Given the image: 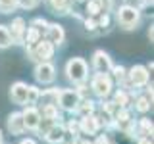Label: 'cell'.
Segmentation results:
<instances>
[{"label": "cell", "instance_id": "obj_1", "mask_svg": "<svg viewBox=\"0 0 154 144\" xmlns=\"http://www.w3.org/2000/svg\"><path fill=\"white\" fill-rule=\"evenodd\" d=\"M66 75L71 83L81 85V83H85L87 77H89V65H87V62L83 58H71L66 64Z\"/></svg>", "mask_w": 154, "mask_h": 144}, {"label": "cell", "instance_id": "obj_2", "mask_svg": "<svg viewBox=\"0 0 154 144\" xmlns=\"http://www.w3.org/2000/svg\"><path fill=\"white\" fill-rule=\"evenodd\" d=\"M141 21V10L137 6H129V4H123L122 8L118 10V23L122 29H127L131 31L139 25Z\"/></svg>", "mask_w": 154, "mask_h": 144}, {"label": "cell", "instance_id": "obj_3", "mask_svg": "<svg viewBox=\"0 0 154 144\" xmlns=\"http://www.w3.org/2000/svg\"><path fill=\"white\" fill-rule=\"evenodd\" d=\"M81 102H83V100L77 94V90H69V88L58 90V104H60V108L66 110V112H77V108H79Z\"/></svg>", "mask_w": 154, "mask_h": 144}, {"label": "cell", "instance_id": "obj_4", "mask_svg": "<svg viewBox=\"0 0 154 144\" xmlns=\"http://www.w3.org/2000/svg\"><path fill=\"white\" fill-rule=\"evenodd\" d=\"M91 88L96 96L100 98H108L112 94V77L108 73H96L91 81Z\"/></svg>", "mask_w": 154, "mask_h": 144}, {"label": "cell", "instance_id": "obj_5", "mask_svg": "<svg viewBox=\"0 0 154 144\" xmlns=\"http://www.w3.org/2000/svg\"><path fill=\"white\" fill-rule=\"evenodd\" d=\"M27 50H29L31 60L38 62V64H41V62H48L52 56H54V46H52L46 38H41L35 46H33V48H27Z\"/></svg>", "mask_w": 154, "mask_h": 144}, {"label": "cell", "instance_id": "obj_6", "mask_svg": "<svg viewBox=\"0 0 154 144\" xmlns=\"http://www.w3.org/2000/svg\"><path fill=\"white\" fill-rule=\"evenodd\" d=\"M148 69L144 65H133L131 69H129V73L125 75V79L131 83V86H146L148 85Z\"/></svg>", "mask_w": 154, "mask_h": 144}, {"label": "cell", "instance_id": "obj_7", "mask_svg": "<svg viewBox=\"0 0 154 144\" xmlns=\"http://www.w3.org/2000/svg\"><path fill=\"white\" fill-rule=\"evenodd\" d=\"M35 79L42 85H50L56 79V67L50 62H41L35 67Z\"/></svg>", "mask_w": 154, "mask_h": 144}, {"label": "cell", "instance_id": "obj_8", "mask_svg": "<svg viewBox=\"0 0 154 144\" xmlns=\"http://www.w3.org/2000/svg\"><path fill=\"white\" fill-rule=\"evenodd\" d=\"M93 69L96 73H110L112 69V58L108 56V52L96 50L93 54Z\"/></svg>", "mask_w": 154, "mask_h": 144}, {"label": "cell", "instance_id": "obj_9", "mask_svg": "<svg viewBox=\"0 0 154 144\" xmlns=\"http://www.w3.org/2000/svg\"><path fill=\"white\" fill-rule=\"evenodd\" d=\"M45 37L52 46H60L62 42L66 40V31L60 23H48L46 31H45Z\"/></svg>", "mask_w": 154, "mask_h": 144}, {"label": "cell", "instance_id": "obj_10", "mask_svg": "<svg viewBox=\"0 0 154 144\" xmlns=\"http://www.w3.org/2000/svg\"><path fill=\"white\" fill-rule=\"evenodd\" d=\"M27 92H29V85L21 83V81H17V83L10 86V98L17 106H27Z\"/></svg>", "mask_w": 154, "mask_h": 144}, {"label": "cell", "instance_id": "obj_11", "mask_svg": "<svg viewBox=\"0 0 154 144\" xmlns=\"http://www.w3.org/2000/svg\"><path fill=\"white\" fill-rule=\"evenodd\" d=\"M23 123H25V129H31V131H37L38 123H41V110H37L35 106H27L25 112L21 113Z\"/></svg>", "mask_w": 154, "mask_h": 144}, {"label": "cell", "instance_id": "obj_12", "mask_svg": "<svg viewBox=\"0 0 154 144\" xmlns=\"http://www.w3.org/2000/svg\"><path fill=\"white\" fill-rule=\"evenodd\" d=\"M66 134H67V131H66L64 125H62V123H54L46 131L45 138H46V142H50V144H62L64 138H66Z\"/></svg>", "mask_w": 154, "mask_h": 144}, {"label": "cell", "instance_id": "obj_13", "mask_svg": "<svg viewBox=\"0 0 154 144\" xmlns=\"http://www.w3.org/2000/svg\"><path fill=\"white\" fill-rule=\"evenodd\" d=\"M25 19L23 17H16L12 21V25H10V37H12V42H23V35H25Z\"/></svg>", "mask_w": 154, "mask_h": 144}, {"label": "cell", "instance_id": "obj_14", "mask_svg": "<svg viewBox=\"0 0 154 144\" xmlns=\"http://www.w3.org/2000/svg\"><path fill=\"white\" fill-rule=\"evenodd\" d=\"M100 127V121L98 117L94 115H85V117L79 119V131H83L85 134H94Z\"/></svg>", "mask_w": 154, "mask_h": 144}, {"label": "cell", "instance_id": "obj_15", "mask_svg": "<svg viewBox=\"0 0 154 144\" xmlns=\"http://www.w3.org/2000/svg\"><path fill=\"white\" fill-rule=\"evenodd\" d=\"M8 131L12 134H23L25 131V123H23L21 113H10L8 115Z\"/></svg>", "mask_w": 154, "mask_h": 144}, {"label": "cell", "instance_id": "obj_16", "mask_svg": "<svg viewBox=\"0 0 154 144\" xmlns=\"http://www.w3.org/2000/svg\"><path fill=\"white\" fill-rule=\"evenodd\" d=\"M38 102H41V106H58V90L56 88H48L45 92H41Z\"/></svg>", "mask_w": 154, "mask_h": 144}, {"label": "cell", "instance_id": "obj_17", "mask_svg": "<svg viewBox=\"0 0 154 144\" xmlns=\"http://www.w3.org/2000/svg\"><path fill=\"white\" fill-rule=\"evenodd\" d=\"M85 8H87V14H89L91 17H96V16H100V14L106 12L104 10V0H87Z\"/></svg>", "mask_w": 154, "mask_h": 144}, {"label": "cell", "instance_id": "obj_18", "mask_svg": "<svg viewBox=\"0 0 154 144\" xmlns=\"http://www.w3.org/2000/svg\"><path fill=\"white\" fill-rule=\"evenodd\" d=\"M42 38V35L38 31H35V29H31V27H27L25 29V35H23V44H25L27 48H33L37 44L38 40Z\"/></svg>", "mask_w": 154, "mask_h": 144}, {"label": "cell", "instance_id": "obj_19", "mask_svg": "<svg viewBox=\"0 0 154 144\" xmlns=\"http://www.w3.org/2000/svg\"><path fill=\"white\" fill-rule=\"evenodd\" d=\"M46 4L54 14H67L69 12V0H46Z\"/></svg>", "mask_w": 154, "mask_h": 144}, {"label": "cell", "instance_id": "obj_20", "mask_svg": "<svg viewBox=\"0 0 154 144\" xmlns=\"http://www.w3.org/2000/svg\"><path fill=\"white\" fill-rule=\"evenodd\" d=\"M14 42H12V37H10V31L6 25H0V50L4 48H10Z\"/></svg>", "mask_w": 154, "mask_h": 144}, {"label": "cell", "instance_id": "obj_21", "mask_svg": "<svg viewBox=\"0 0 154 144\" xmlns=\"http://www.w3.org/2000/svg\"><path fill=\"white\" fill-rule=\"evenodd\" d=\"M139 134H141V138H152V123L148 119L139 121Z\"/></svg>", "mask_w": 154, "mask_h": 144}, {"label": "cell", "instance_id": "obj_22", "mask_svg": "<svg viewBox=\"0 0 154 144\" xmlns=\"http://www.w3.org/2000/svg\"><path fill=\"white\" fill-rule=\"evenodd\" d=\"M114 104L118 106V108H125V106L129 104V94L125 92V90H122V88H119L118 92L114 94Z\"/></svg>", "mask_w": 154, "mask_h": 144}, {"label": "cell", "instance_id": "obj_23", "mask_svg": "<svg viewBox=\"0 0 154 144\" xmlns=\"http://www.w3.org/2000/svg\"><path fill=\"white\" fill-rule=\"evenodd\" d=\"M150 100L148 98H144V96H141V98H137V102H135V110L137 112H141V113H146L148 110H150Z\"/></svg>", "mask_w": 154, "mask_h": 144}, {"label": "cell", "instance_id": "obj_24", "mask_svg": "<svg viewBox=\"0 0 154 144\" xmlns=\"http://www.w3.org/2000/svg\"><path fill=\"white\" fill-rule=\"evenodd\" d=\"M17 8V0H0V12L2 14H10Z\"/></svg>", "mask_w": 154, "mask_h": 144}, {"label": "cell", "instance_id": "obj_25", "mask_svg": "<svg viewBox=\"0 0 154 144\" xmlns=\"http://www.w3.org/2000/svg\"><path fill=\"white\" fill-rule=\"evenodd\" d=\"M46 25H48V23H46L45 19H42V17H35V19H33L31 23H29V27H31V29H35V31H38L41 35H42V33L46 31Z\"/></svg>", "mask_w": 154, "mask_h": 144}, {"label": "cell", "instance_id": "obj_26", "mask_svg": "<svg viewBox=\"0 0 154 144\" xmlns=\"http://www.w3.org/2000/svg\"><path fill=\"white\" fill-rule=\"evenodd\" d=\"M114 73V79L118 81V83H123L125 81V75H127V71H125V67L122 65H112V69H110Z\"/></svg>", "mask_w": 154, "mask_h": 144}, {"label": "cell", "instance_id": "obj_27", "mask_svg": "<svg viewBox=\"0 0 154 144\" xmlns=\"http://www.w3.org/2000/svg\"><path fill=\"white\" fill-rule=\"evenodd\" d=\"M38 96H41V90L37 88V86H29V92H27V104L33 106L38 102Z\"/></svg>", "mask_w": 154, "mask_h": 144}, {"label": "cell", "instance_id": "obj_28", "mask_svg": "<svg viewBox=\"0 0 154 144\" xmlns=\"http://www.w3.org/2000/svg\"><path fill=\"white\" fill-rule=\"evenodd\" d=\"M77 112H81V113H83V117H85V115H93V112H94V106H93V102H91V100H85V102H81V104H79Z\"/></svg>", "mask_w": 154, "mask_h": 144}, {"label": "cell", "instance_id": "obj_29", "mask_svg": "<svg viewBox=\"0 0 154 144\" xmlns=\"http://www.w3.org/2000/svg\"><path fill=\"white\" fill-rule=\"evenodd\" d=\"M96 25H98V27H108L110 25V16H108V14H100V16H98V21H96Z\"/></svg>", "mask_w": 154, "mask_h": 144}, {"label": "cell", "instance_id": "obj_30", "mask_svg": "<svg viewBox=\"0 0 154 144\" xmlns=\"http://www.w3.org/2000/svg\"><path fill=\"white\" fill-rule=\"evenodd\" d=\"M38 4V0H17V6L21 8H35Z\"/></svg>", "mask_w": 154, "mask_h": 144}, {"label": "cell", "instance_id": "obj_31", "mask_svg": "<svg viewBox=\"0 0 154 144\" xmlns=\"http://www.w3.org/2000/svg\"><path fill=\"white\" fill-rule=\"evenodd\" d=\"M96 27H98V25H96V21H94L93 17H91V19L87 17V19H85V29H87V31H94Z\"/></svg>", "mask_w": 154, "mask_h": 144}, {"label": "cell", "instance_id": "obj_32", "mask_svg": "<svg viewBox=\"0 0 154 144\" xmlns=\"http://www.w3.org/2000/svg\"><path fill=\"white\" fill-rule=\"evenodd\" d=\"M69 131H73V133H79V121H69Z\"/></svg>", "mask_w": 154, "mask_h": 144}, {"label": "cell", "instance_id": "obj_33", "mask_svg": "<svg viewBox=\"0 0 154 144\" xmlns=\"http://www.w3.org/2000/svg\"><path fill=\"white\" fill-rule=\"evenodd\" d=\"M139 144H152V138H139Z\"/></svg>", "mask_w": 154, "mask_h": 144}, {"label": "cell", "instance_id": "obj_34", "mask_svg": "<svg viewBox=\"0 0 154 144\" xmlns=\"http://www.w3.org/2000/svg\"><path fill=\"white\" fill-rule=\"evenodd\" d=\"M19 144H37L35 140H31V138H25V140H21Z\"/></svg>", "mask_w": 154, "mask_h": 144}, {"label": "cell", "instance_id": "obj_35", "mask_svg": "<svg viewBox=\"0 0 154 144\" xmlns=\"http://www.w3.org/2000/svg\"><path fill=\"white\" fill-rule=\"evenodd\" d=\"M79 144H93V142H91V140H81Z\"/></svg>", "mask_w": 154, "mask_h": 144}, {"label": "cell", "instance_id": "obj_36", "mask_svg": "<svg viewBox=\"0 0 154 144\" xmlns=\"http://www.w3.org/2000/svg\"><path fill=\"white\" fill-rule=\"evenodd\" d=\"M0 144H2V131H0Z\"/></svg>", "mask_w": 154, "mask_h": 144}]
</instances>
